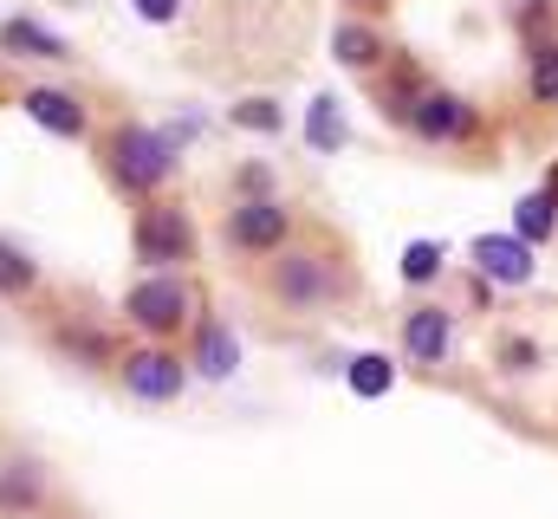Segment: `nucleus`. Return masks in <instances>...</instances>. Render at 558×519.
<instances>
[{
    "label": "nucleus",
    "instance_id": "f257e3e1",
    "mask_svg": "<svg viewBox=\"0 0 558 519\" xmlns=\"http://www.w3.org/2000/svg\"><path fill=\"white\" fill-rule=\"evenodd\" d=\"M260 292L286 318H318V312L357 299V266L331 241H292L286 254H274L260 266Z\"/></svg>",
    "mask_w": 558,
    "mask_h": 519
},
{
    "label": "nucleus",
    "instance_id": "f03ea898",
    "mask_svg": "<svg viewBox=\"0 0 558 519\" xmlns=\"http://www.w3.org/2000/svg\"><path fill=\"white\" fill-rule=\"evenodd\" d=\"M92 156H98L105 182H111L124 202H156V195H169V182H175V169H182V143H175L169 130L143 124V118L105 124L92 136Z\"/></svg>",
    "mask_w": 558,
    "mask_h": 519
},
{
    "label": "nucleus",
    "instance_id": "7ed1b4c3",
    "mask_svg": "<svg viewBox=\"0 0 558 519\" xmlns=\"http://www.w3.org/2000/svg\"><path fill=\"white\" fill-rule=\"evenodd\" d=\"M118 312L137 331V345H175L202 325V286L189 273H143Z\"/></svg>",
    "mask_w": 558,
    "mask_h": 519
},
{
    "label": "nucleus",
    "instance_id": "20e7f679",
    "mask_svg": "<svg viewBox=\"0 0 558 519\" xmlns=\"http://www.w3.org/2000/svg\"><path fill=\"white\" fill-rule=\"evenodd\" d=\"M195 254H202V234H195V215L175 195L137 202V215H131V260L143 273H189Z\"/></svg>",
    "mask_w": 558,
    "mask_h": 519
},
{
    "label": "nucleus",
    "instance_id": "39448f33",
    "mask_svg": "<svg viewBox=\"0 0 558 519\" xmlns=\"http://www.w3.org/2000/svg\"><path fill=\"white\" fill-rule=\"evenodd\" d=\"M221 241H228V254H241V260H274L299 241V208L279 189L274 195H234L221 208Z\"/></svg>",
    "mask_w": 558,
    "mask_h": 519
},
{
    "label": "nucleus",
    "instance_id": "423d86ee",
    "mask_svg": "<svg viewBox=\"0 0 558 519\" xmlns=\"http://www.w3.org/2000/svg\"><path fill=\"white\" fill-rule=\"evenodd\" d=\"M403 130L416 143H428V149H468V143H481V105L461 98V92H448V85H428L410 105Z\"/></svg>",
    "mask_w": 558,
    "mask_h": 519
},
{
    "label": "nucleus",
    "instance_id": "0eeeda50",
    "mask_svg": "<svg viewBox=\"0 0 558 519\" xmlns=\"http://www.w3.org/2000/svg\"><path fill=\"white\" fill-rule=\"evenodd\" d=\"M118 389L131 402H175L189 389V358L182 345H131L118 358Z\"/></svg>",
    "mask_w": 558,
    "mask_h": 519
},
{
    "label": "nucleus",
    "instance_id": "6e6552de",
    "mask_svg": "<svg viewBox=\"0 0 558 519\" xmlns=\"http://www.w3.org/2000/svg\"><path fill=\"white\" fill-rule=\"evenodd\" d=\"M20 111L59 143H92L98 136V105L72 85H20Z\"/></svg>",
    "mask_w": 558,
    "mask_h": 519
},
{
    "label": "nucleus",
    "instance_id": "1a4fd4ad",
    "mask_svg": "<svg viewBox=\"0 0 558 519\" xmlns=\"http://www.w3.org/2000/svg\"><path fill=\"white\" fill-rule=\"evenodd\" d=\"M403 358L422 364V371H441V364L454 358V312H448V305L422 299V305L403 312Z\"/></svg>",
    "mask_w": 558,
    "mask_h": 519
},
{
    "label": "nucleus",
    "instance_id": "9d476101",
    "mask_svg": "<svg viewBox=\"0 0 558 519\" xmlns=\"http://www.w3.org/2000/svg\"><path fill=\"white\" fill-rule=\"evenodd\" d=\"M182 358H189V377H208V384H228V377H234V364H241V345H234V331H228L221 318H202V325L189 331V345H182Z\"/></svg>",
    "mask_w": 558,
    "mask_h": 519
},
{
    "label": "nucleus",
    "instance_id": "9b49d317",
    "mask_svg": "<svg viewBox=\"0 0 558 519\" xmlns=\"http://www.w3.org/2000/svg\"><path fill=\"white\" fill-rule=\"evenodd\" d=\"M52 351L59 358H72L78 371H118V338L105 331V325H85V318H65V325H52Z\"/></svg>",
    "mask_w": 558,
    "mask_h": 519
},
{
    "label": "nucleus",
    "instance_id": "f8f14e48",
    "mask_svg": "<svg viewBox=\"0 0 558 519\" xmlns=\"http://www.w3.org/2000/svg\"><path fill=\"white\" fill-rule=\"evenodd\" d=\"M0 52L7 59H39V65H65L72 39L52 33V26H39L33 13H13V20H0Z\"/></svg>",
    "mask_w": 558,
    "mask_h": 519
},
{
    "label": "nucleus",
    "instance_id": "ddd939ff",
    "mask_svg": "<svg viewBox=\"0 0 558 519\" xmlns=\"http://www.w3.org/2000/svg\"><path fill=\"white\" fill-rule=\"evenodd\" d=\"M46 494H52V481H46V468L33 455H7L0 461V514H39Z\"/></svg>",
    "mask_w": 558,
    "mask_h": 519
},
{
    "label": "nucleus",
    "instance_id": "4468645a",
    "mask_svg": "<svg viewBox=\"0 0 558 519\" xmlns=\"http://www.w3.org/2000/svg\"><path fill=\"white\" fill-rule=\"evenodd\" d=\"M474 266H481V279H507V286H526L533 279V248L520 241V234H481L474 241Z\"/></svg>",
    "mask_w": 558,
    "mask_h": 519
},
{
    "label": "nucleus",
    "instance_id": "2eb2a0df",
    "mask_svg": "<svg viewBox=\"0 0 558 519\" xmlns=\"http://www.w3.org/2000/svg\"><path fill=\"white\" fill-rule=\"evenodd\" d=\"M331 52H338L351 72H384V59H390L384 33H377L371 20H338V33H331Z\"/></svg>",
    "mask_w": 558,
    "mask_h": 519
},
{
    "label": "nucleus",
    "instance_id": "dca6fc26",
    "mask_svg": "<svg viewBox=\"0 0 558 519\" xmlns=\"http://www.w3.org/2000/svg\"><path fill=\"white\" fill-rule=\"evenodd\" d=\"M526 98L539 111H558V33H533L526 39Z\"/></svg>",
    "mask_w": 558,
    "mask_h": 519
},
{
    "label": "nucleus",
    "instance_id": "f3484780",
    "mask_svg": "<svg viewBox=\"0 0 558 519\" xmlns=\"http://www.w3.org/2000/svg\"><path fill=\"white\" fill-rule=\"evenodd\" d=\"M39 286H46L39 260L26 254V248H13V241H0V299H7V305H20V299H33Z\"/></svg>",
    "mask_w": 558,
    "mask_h": 519
},
{
    "label": "nucleus",
    "instance_id": "a211bd4d",
    "mask_svg": "<svg viewBox=\"0 0 558 519\" xmlns=\"http://www.w3.org/2000/svg\"><path fill=\"white\" fill-rule=\"evenodd\" d=\"M513 228H520V241L526 248H546L558 234V202L546 189H533V195H520V215H513Z\"/></svg>",
    "mask_w": 558,
    "mask_h": 519
},
{
    "label": "nucleus",
    "instance_id": "6ab92c4d",
    "mask_svg": "<svg viewBox=\"0 0 558 519\" xmlns=\"http://www.w3.org/2000/svg\"><path fill=\"white\" fill-rule=\"evenodd\" d=\"M494 358H500V371H513V377H526V371H539V345H533V338H520V331H507Z\"/></svg>",
    "mask_w": 558,
    "mask_h": 519
},
{
    "label": "nucleus",
    "instance_id": "aec40b11",
    "mask_svg": "<svg viewBox=\"0 0 558 519\" xmlns=\"http://www.w3.org/2000/svg\"><path fill=\"white\" fill-rule=\"evenodd\" d=\"M403 279H410V286L441 279V248H435V241H410V254H403Z\"/></svg>",
    "mask_w": 558,
    "mask_h": 519
},
{
    "label": "nucleus",
    "instance_id": "412c9836",
    "mask_svg": "<svg viewBox=\"0 0 558 519\" xmlns=\"http://www.w3.org/2000/svg\"><path fill=\"white\" fill-rule=\"evenodd\" d=\"M390 377H397V371H390L384 358H357V371H351V389H357V396H377V389H390Z\"/></svg>",
    "mask_w": 558,
    "mask_h": 519
},
{
    "label": "nucleus",
    "instance_id": "4be33fe9",
    "mask_svg": "<svg viewBox=\"0 0 558 519\" xmlns=\"http://www.w3.org/2000/svg\"><path fill=\"white\" fill-rule=\"evenodd\" d=\"M234 124H247V130H279V111H274V98H247V105L234 111Z\"/></svg>",
    "mask_w": 558,
    "mask_h": 519
},
{
    "label": "nucleus",
    "instance_id": "5701e85b",
    "mask_svg": "<svg viewBox=\"0 0 558 519\" xmlns=\"http://www.w3.org/2000/svg\"><path fill=\"white\" fill-rule=\"evenodd\" d=\"M131 7H137V13L149 20V26H169V20L182 13V0H131Z\"/></svg>",
    "mask_w": 558,
    "mask_h": 519
},
{
    "label": "nucleus",
    "instance_id": "b1692460",
    "mask_svg": "<svg viewBox=\"0 0 558 519\" xmlns=\"http://www.w3.org/2000/svg\"><path fill=\"white\" fill-rule=\"evenodd\" d=\"M539 189H546V195H553V202H558V162H553V176H546V182H539Z\"/></svg>",
    "mask_w": 558,
    "mask_h": 519
},
{
    "label": "nucleus",
    "instance_id": "393cba45",
    "mask_svg": "<svg viewBox=\"0 0 558 519\" xmlns=\"http://www.w3.org/2000/svg\"><path fill=\"white\" fill-rule=\"evenodd\" d=\"M344 7H357V13H371V7H384V0H344Z\"/></svg>",
    "mask_w": 558,
    "mask_h": 519
},
{
    "label": "nucleus",
    "instance_id": "a878e982",
    "mask_svg": "<svg viewBox=\"0 0 558 519\" xmlns=\"http://www.w3.org/2000/svg\"><path fill=\"white\" fill-rule=\"evenodd\" d=\"M520 7H526V13H533V7H553V0H520Z\"/></svg>",
    "mask_w": 558,
    "mask_h": 519
},
{
    "label": "nucleus",
    "instance_id": "bb28decb",
    "mask_svg": "<svg viewBox=\"0 0 558 519\" xmlns=\"http://www.w3.org/2000/svg\"><path fill=\"white\" fill-rule=\"evenodd\" d=\"M0 98H7V92H0Z\"/></svg>",
    "mask_w": 558,
    "mask_h": 519
}]
</instances>
